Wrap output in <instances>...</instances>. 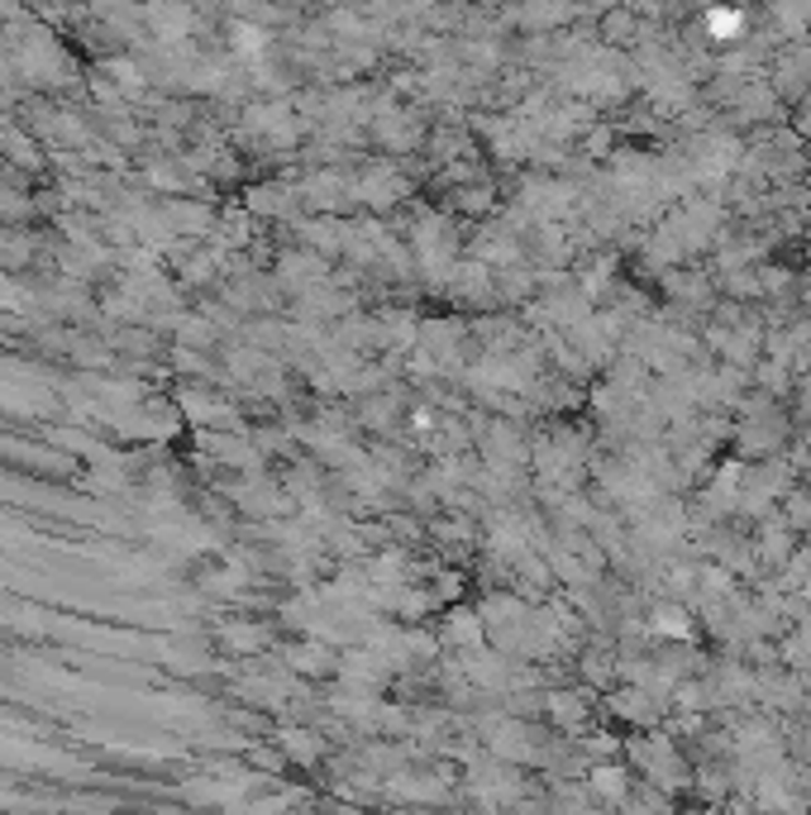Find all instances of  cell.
I'll return each mask as SVG.
<instances>
[{
	"label": "cell",
	"mask_w": 811,
	"mask_h": 815,
	"mask_svg": "<svg viewBox=\"0 0 811 815\" xmlns=\"http://www.w3.org/2000/svg\"><path fill=\"white\" fill-rule=\"evenodd\" d=\"M363 201H368V210H377V215H383V210H391V205H401L405 196H411V181H405L397 167H387V163H373L368 167V177H363Z\"/></svg>",
	"instance_id": "cell-1"
},
{
	"label": "cell",
	"mask_w": 811,
	"mask_h": 815,
	"mask_svg": "<svg viewBox=\"0 0 811 815\" xmlns=\"http://www.w3.org/2000/svg\"><path fill=\"white\" fill-rule=\"evenodd\" d=\"M373 139L387 143L391 153H405V149L421 143V125H415V115H405V110H383V115H373Z\"/></svg>",
	"instance_id": "cell-2"
},
{
	"label": "cell",
	"mask_w": 811,
	"mask_h": 815,
	"mask_svg": "<svg viewBox=\"0 0 811 815\" xmlns=\"http://www.w3.org/2000/svg\"><path fill=\"white\" fill-rule=\"evenodd\" d=\"M391 796H405V801H421V806H435V801H444V772H401V778L387 782Z\"/></svg>",
	"instance_id": "cell-3"
},
{
	"label": "cell",
	"mask_w": 811,
	"mask_h": 815,
	"mask_svg": "<svg viewBox=\"0 0 811 815\" xmlns=\"http://www.w3.org/2000/svg\"><path fill=\"white\" fill-rule=\"evenodd\" d=\"M444 643H449V649H463V653L482 649V615L454 611L449 621H444Z\"/></svg>",
	"instance_id": "cell-4"
},
{
	"label": "cell",
	"mask_w": 811,
	"mask_h": 815,
	"mask_svg": "<svg viewBox=\"0 0 811 815\" xmlns=\"http://www.w3.org/2000/svg\"><path fill=\"white\" fill-rule=\"evenodd\" d=\"M401 415V397L397 391H377V397L363 401V425L368 429H391Z\"/></svg>",
	"instance_id": "cell-5"
},
{
	"label": "cell",
	"mask_w": 811,
	"mask_h": 815,
	"mask_svg": "<svg viewBox=\"0 0 811 815\" xmlns=\"http://www.w3.org/2000/svg\"><path fill=\"white\" fill-rule=\"evenodd\" d=\"M286 748H296L301 764H316V758H320V740H310V734H301V730L286 734Z\"/></svg>",
	"instance_id": "cell-6"
}]
</instances>
